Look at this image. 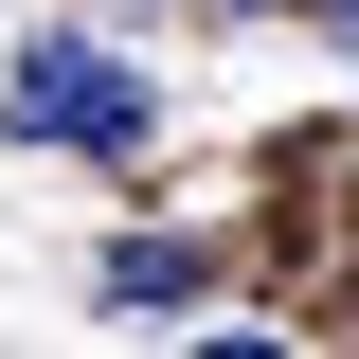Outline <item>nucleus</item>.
Returning <instances> with one entry per match:
<instances>
[{
  "mask_svg": "<svg viewBox=\"0 0 359 359\" xmlns=\"http://www.w3.org/2000/svg\"><path fill=\"white\" fill-rule=\"evenodd\" d=\"M323 18H341V36H359V0H323Z\"/></svg>",
  "mask_w": 359,
  "mask_h": 359,
  "instance_id": "3",
  "label": "nucleus"
},
{
  "mask_svg": "<svg viewBox=\"0 0 359 359\" xmlns=\"http://www.w3.org/2000/svg\"><path fill=\"white\" fill-rule=\"evenodd\" d=\"M90 287H108V306H216V252H198V233H108V252H90Z\"/></svg>",
  "mask_w": 359,
  "mask_h": 359,
  "instance_id": "2",
  "label": "nucleus"
},
{
  "mask_svg": "<svg viewBox=\"0 0 359 359\" xmlns=\"http://www.w3.org/2000/svg\"><path fill=\"white\" fill-rule=\"evenodd\" d=\"M0 144H90V162H144L162 144V90L108 36H18L0 54Z\"/></svg>",
  "mask_w": 359,
  "mask_h": 359,
  "instance_id": "1",
  "label": "nucleus"
},
{
  "mask_svg": "<svg viewBox=\"0 0 359 359\" xmlns=\"http://www.w3.org/2000/svg\"><path fill=\"white\" fill-rule=\"evenodd\" d=\"M216 18H269V0H216Z\"/></svg>",
  "mask_w": 359,
  "mask_h": 359,
  "instance_id": "4",
  "label": "nucleus"
}]
</instances>
